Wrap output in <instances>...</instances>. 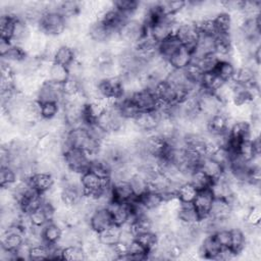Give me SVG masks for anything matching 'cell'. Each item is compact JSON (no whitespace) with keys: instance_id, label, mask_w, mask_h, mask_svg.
<instances>
[{"instance_id":"cell-17","label":"cell","mask_w":261,"mask_h":261,"mask_svg":"<svg viewBox=\"0 0 261 261\" xmlns=\"http://www.w3.org/2000/svg\"><path fill=\"white\" fill-rule=\"evenodd\" d=\"M221 245L217 242L213 233L205 234L204 239L199 246L200 256L206 259H217L220 252Z\"/></svg>"},{"instance_id":"cell-3","label":"cell","mask_w":261,"mask_h":261,"mask_svg":"<svg viewBox=\"0 0 261 261\" xmlns=\"http://www.w3.org/2000/svg\"><path fill=\"white\" fill-rule=\"evenodd\" d=\"M176 28L177 25L174 23L172 15H163L158 18L148 30L152 38L157 43H160L161 41L173 35Z\"/></svg>"},{"instance_id":"cell-39","label":"cell","mask_w":261,"mask_h":261,"mask_svg":"<svg viewBox=\"0 0 261 261\" xmlns=\"http://www.w3.org/2000/svg\"><path fill=\"white\" fill-rule=\"evenodd\" d=\"M15 20H16V17H14L10 14H1V17H0L1 37L0 38L7 39V40L11 41Z\"/></svg>"},{"instance_id":"cell-38","label":"cell","mask_w":261,"mask_h":261,"mask_svg":"<svg viewBox=\"0 0 261 261\" xmlns=\"http://www.w3.org/2000/svg\"><path fill=\"white\" fill-rule=\"evenodd\" d=\"M18 179V173L10 166H1L0 168V187L10 188Z\"/></svg>"},{"instance_id":"cell-1","label":"cell","mask_w":261,"mask_h":261,"mask_svg":"<svg viewBox=\"0 0 261 261\" xmlns=\"http://www.w3.org/2000/svg\"><path fill=\"white\" fill-rule=\"evenodd\" d=\"M39 30L48 37H58L66 30V20L59 12H45Z\"/></svg>"},{"instance_id":"cell-43","label":"cell","mask_w":261,"mask_h":261,"mask_svg":"<svg viewBox=\"0 0 261 261\" xmlns=\"http://www.w3.org/2000/svg\"><path fill=\"white\" fill-rule=\"evenodd\" d=\"M237 153L246 161L250 162L255 156H257L258 154H256L253 143H252V139H245L243 140L237 150Z\"/></svg>"},{"instance_id":"cell-44","label":"cell","mask_w":261,"mask_h":261,"mask_svg":"<svg viewBox=\"0 0 261 261\" xmlns=\"http://www.w3.org/2000/svg\"><path fill=\"white\" fill-rule=\"evenodd\" d=\"M29 217H30L32 224L36 227H43L48 222L52 221L51 217L48 215V213L45 211V209L42 206L40 208H38L37 210L31 212L29 214Z\"/></svg>"},{"instance_id":"cell-35","label":"cell","mask_w":261,"mask_h":261,"mask_svg":"<svg viewBox=\"0 0 261 261\" xmlns=\"http://www.w3.org/2000/svg\"><path fill=\"white\" fill-rule=\"evenodd\" d=\"M120 236V227L116 225H112L103 231L99 232V242L105 246H113L115 243L119 241Z\"/></svg>"},{"instance_id":"cell-15","label":"cell","mask_w":261,"mask_h":261,"mask_svg":"<svg viewBox=\"0 0 261 261\" xmlns=\"http://www.w3.org/2000/svg\"><path fill=\"white\" fill-rule=\"evenodd\" d=\"M32 188L39 192L40 194H44L49 191L56 182L55 176L50 172L38 171L32 175L29 179Z\"/></svg>"},{"instance_id":"cell-30","label":"cell","mask_w":261,"mask_h":261,"mask_svg":"<svg viewBox=\"0 0 261 261\" xmlns=\"http://www.w3.org/2000/svg\"><path fill=\"white\" fill-rule=\"evenodd\" d=\"M189 181L198 190H205V189H209L212 185V179L200 168L195 169L190 177H189Z\"/></svg>"},{"instance_id":"cell-27","label":"cell","mask_w":261,"mask_h":261,"mask_svg":"<svg viewBox=\"0 0 261 261\" xmlns=\"http://www.w3.org/2000/svg\"><path fill=\"white\" fill-rule=\"evenodd\" d=\"M75 60V51L69 46L62 45L53 56V61L68 67Z\"/></svg>"},{"instance_id":"cell-46","label":"cell","mask_w":261,"mask_h":261,"mask_svg":"<svg viewBox=\"0 0 261 261\" xmlns=\"http://www.w3.org/2000/svg\"><path fill=\"white\" fill-rule=\"evenodd\" d=\"M62 91L65 97L71 96L76 94L81 91V81L79 79L69 76L63 84H62Z\"/></svg>"},{"instance_id":"cell-36","label":"cell","mask_w":261,"mask_h":261,"mask_svg":"<svg viewBox=\"0 0 261 261\" xmlns=\"http://www.w3.org/2000/svg\"><path fill=\"white\" fill-rule=\"evenodd\" d=\"M217 35H230L231 33V19L227 12H221L213 18Z\"/></svg>"},{"instance_id":"cell-32","label":"cell","mask_w":261,"mask_h":261,"mask_svg":"<svg viewBox=\"0 0 261 261\" xmlns=\"http://www.w3.org/2000/svg\"><path fill=\"white\" fill-rule=\"evenodd\" d=\"M247 245V238L241 227L230 229V244L229 247L239 255Z\"/></svg>"},{"instance_id":"cell-34","label":"cell","mask_w":261,"mask_h":261,"mask_svg":"<svg viewBox=\"0 0 261 261\" xmlns=\"http://www.w3.org/2000/svg\"><path fill=\"white\" fill-rule=\"evenodd\" d=\"M58 12L65 18L75 17L81 13V2L79 1H60Z\"/></svg>"},{"instance_id":"cell-33","label":"cell","mask_w":261,"mask_h":261,"mask_svg":"<svg viewBox=\"0 0 261 261\" xmlns=\"http://www.w3.org/2000/svg\"><path fill=\"white\" fill-rule=\"evenodd\" d=\"M61 259L68 261H81L87 259V255L81 245H70L62 248Z\"/></svg>"},{"instance_id":"cell-45","label":"cell","mask_w":261,"mask_h":261,"mask_svg":"<svg viewBox=\"0 0 261 261\" xmlns=\"http://www.w3.org/2000/svg\"><path fill=\"white\" fill-rule=\"evenodd\" d=\"M47 259H50V253H49V248L46 244L31 247L30 260L41 261V260H47Z\"/></svg>"},{"instance_id":"cell-28","label":"cell","mask_w":261,"mask_h":261,"mask_svg":"<svg viewBox=\"0 0 261 261\" xmlns=\"http://www.w3.org/2000/svg\"><path fill=\"white\" fill-rule=\"evenodd\" d=\"M223 83L225 82H223L214 71L204 72L200 81V85L202 89L210 93H214Z\"/></svg>"},{"instance_id":"cell-24","label":"cell","mask_w":261,"mask_h":261,"mask_svg":"<svg viewBox=\"0 0 261 261\" xmlns=\"http://www.w3.org/2000/svg\"><path fill=\"white\" fill-rule=\"evenodd\" d=\"M63 233V228L55 223L54 221L48 222L46 225L43 226L42 236L46 245L58 244Z\"/></svg>"},{"instance_id":"cell-29","label":"cell","mask_w":261,"mask_h":261,"mask_svg":"<svg viewBox=\"0 0 261 261\" xmlns=\"http://www.w3.org/2000/svg\"><path fill=\"white\" fill-rule=\"evenodd\" d=\"M236 70H237V68L229 60H219L213 71L223 82H230L233 80Z\"/></svg>"},{"instance_id":"cell-50","label":"cell","mask_w":261,"mask_h":261,"mask_svg":"<svg viewBox=\"0 0 261 261\" xmlns=\"http://www.w3.org/2000/svg\"><path fill=\"white\" fill-rule=\"evenodd\" d=\"M12 47H13V43L10 40L0 38V55H1V57L6 55Z\"/></svg>"},{"instance_id":"cell-48","label":"cell","mask_w":261,"mask_h":261,"mask_svg":"<svg viewBox=\"0 0 261 261\" xmlns=\"http://www.w3.org/2000/svg\"><path fill=\"white\" fill-rule=\"evenodd\" d=\"M214 237L216 238L217 242L221 245V247H229L230 244V229L222 228L215 231Z\"/></svg>"},{"instance_id":"cell-18","label":"cell","mask_w":261,"mask_h":261,"mask_svg":"<svg viewBox=\"0 0 261 261\" xmlns=\"http://www.w3.org/2000/svg\"><path fill=\"white\" fill-rule=\"evenodd\" d=\"M215 37L200 34L198 42L192 52V59H199L214 53Z\"/></svg>"},{"instance_id":"cell-2","label":"cell","mask_w":261,"mask_h":261,"mask_svg":"<svg viewBox=\"0 0 261 261\" xmlns=\"http://www.w3.org/2000/svg\"><path fill=\"white\" fill-rule=\"evenodd\" d=\"M64 162L69 170L84 173L89 170L91 159L88 154L80 148H70L63 153Z\"/></svg>"},{"instance_id":"cell-22","label":"cell","mask_w":261,"mask_h":261,"mask_svg":"<svg viewBox=\"0 0 261 261\" xmlns=\"http://www.w3.org/2000/svg\"><path fill=\"white\" fill-rule=\"evenodd\" d=\"M182 47L178 38L173 34L165 40L158 43V53L166 61L180 48Z\"/></svg>"},{"instance_id":"cell-20","label":"cell","mask_w":261,"mask_h":261,"mask_svg":"<svg viewBox=\"0 0 261 261\" xmlns=\"http://www.w3.org/2000/svg\"><path fill=\"white\" fill-rule=\"evenodd\" d=\"M231 209L232 207L227 199L214 198L209 211V216L215 220L225 219L230 216Z\"/></svg>"},{"instance_id":"cell-42","label":"cell","mask_w":261,"mask_h":261,"mask_svg":"<svg viewBox=\"0 0 261 261\" xmlns=\"http://www.w3.org/2000/svg\"><path fill=\"white\" fill-rule=\"evenodd\" d=\"M135 240H137L140 244H142L145 248H147L149 251H152L156 248L158 243V236L156 232L149 230L144 231L135 237Z\"/></svg>"},{"instance_id":"cell-5","label":"cell","mask_w":261,"mask_h":261,"mask_svg":"<svg viewBox=\"0 0 261 261\" xmlns=\"http://www.w3.org/2000/svg\"><path fill=\"white\" fill-rule=\"evenodd\" d=\"M64 98L62 91V84H56L50 81H46L40 87L37 93V101L40 103L44 102H57L62 103Z\"/></svg>"},{"instance_id":"cell-37","label":"cell","mask_w":261,"mask_h":261,"mask_svg":"<svg viewBox=\"0 0 261 261\" xmlns=\"http://www.w3.org/2000/svg\"><path fill=\"white\" fill-rule=\"evenodd\" d=\"M198 192L199 191L190 181H186L177 188L176 196L182 203H193Z\"/></svg>"},{"instance_id":"cell-14","label":"cell","mask_w":261,"mask_h":261,"mask_svg":"<svg viewBox=\"0 0 261 261\" xmlns=\"http://www.w3.org/2000/svg\"><path fill=\"white\" fill-rule=\"evenodd\" d=\"M116 35H118V33L112 32L100 20L93 22L88 29V36L97 44H107V42Z\"/></svg>"},{"instance_id":"cell-7","label":"cell","mask_w":261,"mask_h":261,"mask_svg":"<svg viewBox=\"0 0 261 261\" xmlns=\"http://www.w3.org/2000/svg\"><path fill=\"white\" fill-rule=\"evenodd\" d=\"M174 35L178 38V40L180 41L184 47H186L191 52H193L198 42L200 33L194 22H189V23L177 25Z\"/></svg>"},{"instance_id":"cell-13","label":"cell","mask_w":261,"mask_h":261,"mask_svg":"<svg viewBox=\"0 0 261 261\" xmlns=\"http://www.w3.org/2000/svg\"><path fill=\"white\" fill-rule=\"evenodd\" d=\"M234 119L228 117L224 112H218L209 117L207 122V132L211 135H220L228 132L229 126Z\"/></svg>"},{"instance_id":"cell-25","label":"cell","mask_w":261,"mask_h":261,"mask_svg":"<svg viewBox=\"0 0 261 261\" xmlns=\"http://www.w3.org/2000/svg\"><path fill=\"white\" fill-rule=\"evenodd\" d=\"M192 61V52L186 47H180L168 60L173 69H184Z\"/></svg>"},{"instance_id":"cell-21","label":"cell","mask_w":261,"mask_h":261,"mask_svg":"<svg viewBox=\"0 0 261 261\" xmlns=\"http://www.w3.org/2000/svg\"><path fill=\"white\" fill-rule=\"evenodd\" d=\"M199 168L202 169L212 180L218 179L224 174V167L209 156L202 157Z\"/></svg>"},{"instance_id":"cell-16","label":"cell","mask_w":261,"mask_h":261,"mask_svg":"<svg viewBox=\"0 0 261 261\" xmlns=\"http://www.w3.org/2000/svg\"><path fill=\"white\" fill-rule=\"evenodd\" d=\"M213 200H214V196L210 188L201 190L198 192L193 204L200 216V219L209 215V211H210Z\"/></svg>"},{"instance_id":"cell-6","label":"cell","mask_w":261,"mask_h":261,"mask_svg":"<svg viewBox=\"0 0 261 261\" xmlns=\"http://www.w3.org/2000/svg\"><path fill=\"white\" fill-rule=\"evenodd\" d=\"M98 91L101 97L106 99H118L123 96V88L120 76L106 77L98 82Z\"/></svg>"},{"instance_id":"cell-9","label":"cell","mask_w":261,"mask_h":261,"mask_svg":"<svg viewBox=\"0 0 261 261\" xmlns=\"http://www.w3.org/2000/svg\"><path fill=\"white\" fill-rule=\"evenodd\" d=\"M133 120L140 133L148 134L156 130L159 123V115L155 110L140 111Z\"/></svg>"},{"instance_id":"cell-19","label":"cell","mask_w":261,"mask_h":261,"mask_svg":"<svg viewBox=\"0 0 261 261\" xmlns=\"http://www.w3.org/2000/svg\"><path fill=\"white\" fill-rule=\"evenodd\" d=\"M112 214L113 222L116 226H122L128 221L130 215V206L128 203H119L111 201L107 206Z\"/></svg>"},{"instance_id":"cell-4","label":"cell","mask_w":261,"mask_h":261,"mask_svg":"<svg viewBox=\"0 0 261 261\" xmlns=\"http://www.w3.org/2000/svg\"><path fill=\"white\" fill-rule=\"evenodd\" d=\"M145 25L136 19L127 20L119 30V38L129 47H133L145 34Z\"/></svg>"},{"instance_id":"cell-11","label":"cell","mask_w":261,"mask_h":261,"mask_svg":"<svg viewBox=\"0 0 261 261\" xmlns=\"http://www.w3.org/2000/svg\"><path fill=\"white\" fill-rule=\"evenodd\" d=\"M111 195L112 201L119 203H128L137 197L128 180L112 181Z\"/></svg>"},{"instance_id":"cell-23","label":"cell","mask_w":261,"mask_h":261,"mask_svg":"<svg viewBox=\"0 0 261 261\" xmlns=\"http://www.w3.org/2000/svg\"><path fill=\"white\" fill-rule=\"evenodd\" d=\"M176 217L185 224H197L200 220V216L193 203H181L180 208L177 211Z\"/></svg>"},{"instance_id":"cell-40","label":"cell","mask_w":261,"mask_h":261,"mask_svg":"<svg viewBox=\"0 0 261 261\" xmlns=\"http://www.w3.org/2000/svg\"><path fill=\"white\" fill-rule=\"evenodd\" d=\"M61 110V105L57 102L40 103V114L44 120H51L56 117Z\"/></svg>"},{"instance_id":"cell-8","label":"cell","mask_w":261,"mask_h":261,"mask_svg":"<svg viewBox=\"0 0 261 261\" xmlns=\"http://www.w3.org/2000/svg\"><path fill=\"white\" fill-rule=\"evenodd\" d=\"M89 224H90V227L97 232H101L104 229L112 225H115L113 222L112 214L107 207L97 208L93 212V214L90 216Z\"/></svg>"},{"instance_id":"cell-10","label":"cell","mask_w":261,"mask_h":261,"mask_svg":"<svg viewBox=\"0 0 261 261\" xmlns=\"http://www.w3.org/2000/svg\"><path fill=\"white\" fill-rule=\"evenodd\" d=\"M61 184L62 203L67 207H75L84 197L81 184Z\"/></svg>"},{"instance_id":"cell-31","label":"cell","mask_w":261,"mask_h":261,"mask_svg":"<svg viewBox=\"0 0 261 261\" xmlns=\"http://www.w3.org/2000/svg\"><path fill=\"white\" fill-rule=\"evenodd\" d=\"M68 77H69L68 67L56 62L52 63L47 81H50L56 84H63Z\"/></svg>"},{"instance_id":"cell-47","label":"cell","mask_w":261,"mask_h":261,"mask_svg":"<svg viewBox=\"0 0 261 261\" xmlns=\"http://www.w3.org/2000/svg\"><path fill=\"white\" fill-rule=\"evenodd\" d=\"M261 220V209L259 205H253L250 207L248 215L245 219V223L249 225H259Z\"/></svg>"},{"instance_id":"cell-12","label":"cell","mask_w":261,"mask_h":261,"mask_svg":"<svg viewBox=\"0 0 261 261\" xmlns=\"http://www.w3.org/2000/svg\"><path fill=\"white\" fill-rule=\"evenodd\" d=\"M133 102L139 111H153L155 110L157 99L154 93L149 89H142L130 96Z\"/></svg>"},{"instance_id":"cell-49","label":"cell","mask_w":261,"mask_h":261,"mask_svg":"<svg viewBox=\"0 0 261 261\" xmlns=\"http://www.w3.org/2000/svg\"><path fill=\"white\" fill-rule=\"evenodd\" d=\"M234 257H237V254L230 247H221L217 259L230 260V259H233Z\"/></svg>"},{"instance_id":"cell-41","label":"cell","mask_w":261,"mask_h":261,"mask_svg":"<svg viewBox=\"0 0 261 261\" xmlns=\"http://www.w3.org/2000/svg\"><path fill=\"white\" fill-rule=\"evenodd\" d=\"M140 2L135 1V0H118V1H113V6L115 9L118 11L124 13L127 15L130 19L133 18L136 10L139 7Z\"/></svg>"},{"instance_id":"cell-26","label":"cell","mask_w":261,"mask_h":261,"mask_svg":"<svg viewBox=\"0 0 261 261\" xmlns=\"http://www.w3.org/2000/svg\"><path fill=\"white\" fill-rule=\"evenodd\" d=\"M139 202L146 210H154L164 203V198L160 193L154 191H147L138 197Z\"/></svg>"}]
</instances>
